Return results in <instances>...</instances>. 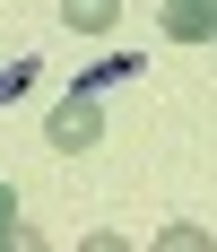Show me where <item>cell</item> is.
Wrapping results in <instances>:
<instances>
[{"instance_id":"cell-6","label":"cell","mask_w":217,"mask_h":252,"mask_svg":"<svg viewBox=\"0 0 217 252\" xmlns=\"http://www.w3.org/2000/svg\"><path fill=\"white\" fill-rule=\"evenodd\" d=\"M0 235H18V200H9V183H0Z\"/></svg>"},{"instance_id":"cell-2","label":"cell","mask_w":217,"mask_h":252,"mask_svg":"<svg viewBox=\"0 0 217 252\" xmlns=\"http://www.w3.org/2000/svg\"><path fill=\"white\" fill-rule=\"evenodd\" d=\"M165 35H174V44H209V35H217V0H174V9H165Z\"/></svg>"},{"instance_id":"cell-3","label":"cell","mask_w":217,"mask_h":252,"mask_svg":"<svg viewBox=\"0 0 217 252\" xmlns=\"http://www.w3.org/2000/svg\"><path fill=\"white\" fill-rule=\"evenodd\" d=\"M61 18H70L78 35H113V18H122V0H61Z\"/></svg>"},{"instance_id":"cell-1","label":"cell","mask_w":217,"mask_h":252,"mask_svg":"<svg viewBox=\"0 0 217 252\" xmlns=\"http://www.w3.org/2000/svg\"><path fill=\"white\" fill-rule=\"evenodd\" d=\"M104 139V113H96V87H70L52 104V148H96Z\"/></svg>"},{"instance_id":"cell-5","label":"cell","mask_w":217,"mask_h":252,"mask_svg":"<svg viewBox=\"0 0 217 252\" xmlns=\"http://www.w3.org/2000/svg\"><path fill=\"white\" fill-rule=\"evenodd\" d=\"M26 78H35V61H9V70H0V104H9V96H26Z\"/></svg>"},{"instance_id":"cell-4","label":"cell","mask_w":217,"mask_h":252,"mask_svg":"<svg viewBox=\"0 0 217 252\" xmlns=\"http://www.w3.org/2000/svg\"><path fill=\"white\" fill-rule=\"evenodd\" d=\"M113 78H139V61H130V52H113V61H96L78 87H113Z\"/></svg>"}]
</instances>
